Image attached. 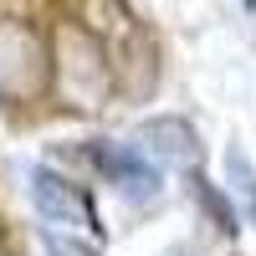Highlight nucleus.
Returning <instances> with one entry per match:
<instances>
[{
  "label": "nucleus",
  "mask_w": 256,
  "mask_h": 256,
  "mask_svg": "<svg viewBox=\"0 0 256 256\" xmlns=\"http://www.w3.org/2000/svg\"><path fill=\"white\" fill-rule=\"evenodd\" d=\"M52 82L77 108H102V98L113 92V72H108L102 46L72 20L56 26V36H52Z\"/></svg>",
  "instance_id": "nucleus-1"
},
{
  "label": "nucleus",
  "mask_w": 256,
  "mask_h": 256,
  "mask_svg": "<svg viewBox=\"0 0 256 256\" xmlns=\"http://www.w3.org/2000/svg\"><path fill=\"white\" fill-rule=\"evenodd\" d=\"M52 88V41L26 20H0V98L36 102Z\"/></svg>",
  "instance_id": "nucleus-2"
},
{
  "label": "nucleus",
  "mask_w": 256,
  "mask_h": 256,
  "mask_svg": "<svg viewBox=\"0 0 256 256\" xmlns=\"http://www.w3.org/2000/svg\"><path fill=\"white\" fill-rule=\"evenodd\" d=\"M82 164L88 169H98L102 180H108L118 195H128V200H148L159 190V164L144 154L138 144H118V138H88L82 144Z\"/></svg>",
  "instance_id": "nucleus-3"
},
{
  "label": "nucleus",
  "mask_w": 256,
  "mask_h": 256,
  "mask_svg": "<svg viewBox=\"0 0 256 256\" xmlns=\"http://www.w3.org/2000/svg\"><path fill=\"white\" fill-rule=\"evenodd\" d=\"M26 195H31L36 216L46 220L52 230H62V226H72V230H98V205H92V195H88L82 184L52 174V169H41V164L26 169Z\"/></svg>",
  "instance_id": "nucleus-4"
},
{
  "label": "nucleus",
  "mask_w": 256,
  "mask_h": 256,
  "mask_svg": "<svg viewBox=\"0 0 256 256\" xmlns=\"http://www.w3.org/2000/svg\"><path fill=\"white\" fill-rule=\"evenodd\" d=\"M134 144L144 148L154 164H169V169H190L195 174V164H200V134L190 128L184 118H148L138 134H134Z\"/></svg>",
  "instance_id": "nucleus-5"
},
{
  "label": "nucleus",
  "mask_w": 256,
  "mask_h": 256,
  "mask_svg": "<svg viewBox=\"0 0 256 256\" xmlns=\"http://www.w3.org/2000/svg\"><path fill=\"white\" fill-rule=\"evenodd\" d=\"M226 195H230V205H236L241 226L256 230V169H251V159L241 154V144L226 148Z\"/></svg>",
  "instance_id": "nucleus-6"
},
{
  "label": "nucleus",
  "mask_w": 256,
  "mask_h": 256,
  "mask_svg": "<svg viewBox=\"0 0 256 256\" xmlns=\"http://www.w3.org/2000/svg\"><path fill=\"white\" fill-rule=\"evenodd\" d=\"M195 195H200V210L205 216H216V230L220 236H241V216H236V205H230V195L220 184H210L205 174H195Z\"/></svg>",
  "instance_id": "nucleus-7"
},
{
  "label": "nucleus",
  "mask_w": 256,
  "mask_h": 256,
  "mask_svg": "<svg viewBox=\"0 0 256 256\" xmlns=\"http://www.w3.org/2000/svg\"><path fill=\"white\" fill-rule=\"evenodd\" d=\"M41 251H46V256H102L88 236H72V230H52V226H41Z\"/></svg>",
  "instance_id": "nucleus-8"
},
{
  "label": "nucleus",
  "mask_w": 256,
  "mask_h": 256,
  "mask_svg": "<svg viewBox=\"0 0 256 256\" xmlns=\"http://www.w3.org/2000/svg\"><path fill=\"white\" fill-rule=\"evenodd\" d=\"M241 6H246V10H251V16H256V0H241Z\"/></svg>",
  "instance_id": "nucleus-9"
},
{
  "label": "nucleus",
  "mask_w": 256,
  "mask_h": 256,
  "mask_svg": "<svg viewBox=\"0 0 256 256\" xmlns=\"http://www.w3.org/2000/svg\"><path fill=\"white\" fill-rule=\"evenodd\" d=\"M0 256H6V241H0Z\"/></svg>",
  "instance_id": "nucleus-10"
}]
</instances>
